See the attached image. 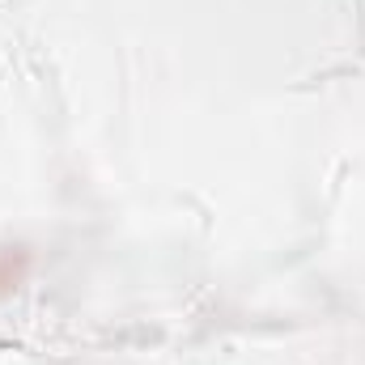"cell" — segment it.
Wrapping results in <instances>:
<instances>
[{
  "label": "cell",
  "mask_w": 365,
  "mask_h": 365,
  "mask_svg": "<svg viewBox=\"0 0 365 365\" xmlns=\"http://www.w3.org/2000/svg\"><path fill=\"white\" fill-rule=\"evenodd\" d=\"M30 272V251L26 247H4L0 251V297H9Z\"/></svg>",
  "instance_id": "6da1fadb"
}]
</instances>
